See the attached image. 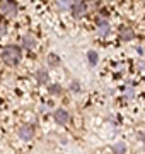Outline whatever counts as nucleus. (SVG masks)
Listing matches in <instances>:
<instances>
[{
    "label": "nucleus",
    "instance_id": "obj_1",
    "mask_svg": "<svg viewBox=\"0 0 145 154\" xmlns=\"http://www.w3.org/2000/svg\"><path fill=\"white\" fill-rule=\"evenodd\" d=\"M2 62L5 65H17L21 57H22V48H19L17 45H7L5 48L2 50Z\"/></svg>",
    "mask_w": 145,
    "mask_h": 154
},
{
    "label": "nucleus",
    "instance_id": "obj_2",
    "mask_svg": "<svg viewBox=\"0 0 145 154\" xmlns=\"http://www.w3.org/2000/svg\"><path fill=\"white\" fill-rule=\"evenodd\" d=\"M0 14L7 17H16L17 16V4L14 0H0Z\"/></svg>",
    "mask_w": 145,
    "mask_h": 154
},
{
    "label": "nucleus",
    "instance_id": "obj_3",
    "mask_svg": "<svg viewBox=\"0 0 145 154\" xmlns=\"http://www.w3.org/2000/svg\"><path fill=\"white\" fill-rule=\"evenodd\" d=\"M17 135H19V139L24 140V142L33 140L34 139V127L29 125V123H24V125H21L17 128Z\"/></svg>",
    "mask_w": 145,
    "mask_h": 154
},
{
    "label": "nucleus",
    "instance_id": "obj_4",
    "mask_svg": "<svg viewBox=\"0 0 145 154\" xmlns=\"http://www.w3.org/2000/svg\"><path fill=\"white\" fill-rule=\"evenodd\" d=\"M53 120H55V123L65 127V125H68V122H70V115H68V111L65 110V108H56V110L53 111Z\"/></svg>",
    "mask_w": 145,
    "mask_h": 154
},
{
    "label": "nucleus",
    "instance_id": "obj_5",
    "mask_svg": "<svg viewBox=\"0 0 145 154\" xmlns=\"http://www.w3.org/2000/svg\"><path fill=\"white\" fill-rule=\"evenodd\" d=\"M73 14V17L75 19H80V17H84L85 14H87V5H85L84 0H77V2H73L72 5V11H70Z\"/></svg>",
    "mask_w": 145,
    "mask_h": 154
},
{
    "label": "nucleus",
    "instance_id": "obj_6",
    "mask_svg": "<svg viewBox=\"0 0 145 154\" xmlns=\"http://www.w3.org/2000/svg\"><path fill=\"white\" fill-rule=\"evenodd\" d=\"M22 50H33L36 45H38V39H36V36L34 34H31V33H26L22 36Z\"/></svg>",
    "mask_w": 145,
    "mask_h": 154
},
{
    "label": "nucleus",
    "instance_id": "obj_7",
    "mask_svg": "<svg viewBox=\"0 0 145 154\" xmlns=\"http://www.w3.org/2000/svg\"><path fill=\"white\" fill-rule=\"evenodd\" d=\"M34 79H36L38 84H48L50 82V74H48L46 69H38L36 74H34Z\"/></svg>",
    "mask_w": 145,
    "mask_h": 154
},
{
    "label": "nucleus",
    "instance_id": "obj_8",
    "mask_svg": "<svg viewBox=\"0 0 145 154\" xmlns=\"http://www.w3.org/2000/svg\"><path fill=\"white\" fill-rule=\"evenodd\" d=\"M133 38H135V31L132 28L125 26V28L120 29V39H121V41H132Z\"/></svg>",
    "mask_w": 145,
    "mask_h": 154
},
{
    "label": "nucleus",
    "instance_id": "obj_9",
    "mask_svg": "<svg viewBox=\"0 0 145 154\" xmlns=\"http://www.w3.org/2000/svg\"><path fill=\"white\" fill-rule=\"evenodd\" d=\"M97 26V33H99L101 38H108L109 33H111V26H109V22L104 21V22H99V24H96Z\"/></svg>",
    "mask_w": 145,
    "mask_h": 154
},
{
    "label": "nucleus",
    "instance_id": "obj_10",
    "mask_svg": "<svg viewBox=\"0 0 145 154\" xmlns=\"http://www.w3.org/2000/svg\"><path fill=\"white\" fill-rule=\"evenodd\" d=\"M72 0H56V9L60 12H67V11H72Z\"/></svg>",
    "mask_w": 145,
    "mask_h": 154
},
{
    "label": "nucleus",
    "instance_id": "obj_11",
    "mask_svg": "<svg viewBox=\"0 0 145 154\" xmlns=\"http://www.w3.org/2000/svg\"><path fill=\"white\" fill-rule=\"evenodd\" d=\"M87 62H89L90 67H96L97 62H99V53H97L96 50H89V51H87Z\"/></svg>",
    "mask_w": 145,
    "mask_h": 154
},
{
    "label": "nucleus",
    "instance_id": "obj_12",
    "mask_svg": "<svg viewBox=\"0 0 145 154\" xmlns=\"http://www.w3.org/2000/svg\"><path fill=\"white\" fill-rule=\"evenodd\" d=\"M48 93H50L51 96H60V94L63 93V88H61V84H50V86H48Z\"/></svg>",
    "mask_w": 145,
    "mask_h": 154
},
{
    "label": "nucleus",
    "instance_id": "obj_13",
    "mask_svg": "<svg viewBox=\"0 0 145 154\" xmlns=\"http://www.w3.org/2000/svg\"><path fill=\"white\" fill-rule=\"evenodd\" d=\"M111 151H113L114 154H125V152H126V144H125V142L113 144V146H111Z\"/></svg>",
    "mask_w": 145,
    "mask_h": 154
},
{
    "label": "nucleus",
    "instance_id": "obj_14",
    "mask_svg": "<svg viewBox=\"0 0 145 154\" xmlns=\"http://www.w3.org/2000/svg\"><path fill=\"white\" fill-rule=\"evenodd\" d=\"M46 60H48V65L50 67H58L61 63V60H60V57L56 55V53H50V55H48V58H46Z\"/></svg>",
    "mask_w": 145,
    "mask_h": 154
},
{
    "label": "nucleus",
    "instance_id": "obj_15",
    "mask_svg": "<svg viewBox=\"0 0 145 154\" xmlns=\"http://www.w3.org/2000/svg\"><path fill=\"white\" fill-rule=\"evenodd\" d=\"M68 89H70L72 93L78 94L80 91H82V86H80V82H78V81H72V82H70V86H68Z\"/></svg>",
    "mask_w": 145,
    "mask_h": 154
},
{
    "label": "nucleus",
    "instance_id": "obj_16",
    "mask_svg": "<svg viewBox=\"0 0 145 154\" xmlns=\"http://www.w3.org/2000/svg\"><path fill=\"white\" fill-rule=\"evenodd\" d=\"M125 96H126V98H133V96H135V89L133 88H128V89H126V91H125Z\"/></svg>",
    "mask_w": 145,
    "mask_h": 154
},
{
    "label": "nucleus",
    "instance_id": "obj_17",
    "mask_svg": "<svg viewBox=\"0 0 145 154\" xmlns=\"http://www.w3.org/2000/svg\"><path fill=\"white\" fill-rule=\"evenodd\" d=\"M5 33H7V26L4 22H0V36H4Z\"/></svg>",
    "mask_w": 145,
    "mask_h": 154
},
{
    "label": "nucleus",
    "instance_id": "obj_18",
    "mask_svg": "<svg viewBox=\"0 0 145 154\" xmlns=\"http://www.w3.org/2000/svg\"><path fill=\"white\" fill-rule=\"evenodd\" d=\"M138 139H142V140H145V134H142V132H140V134H138Z\"/></svg>",
    "mask_w": 145,
    "mask_h": 154
}]
</instances>
